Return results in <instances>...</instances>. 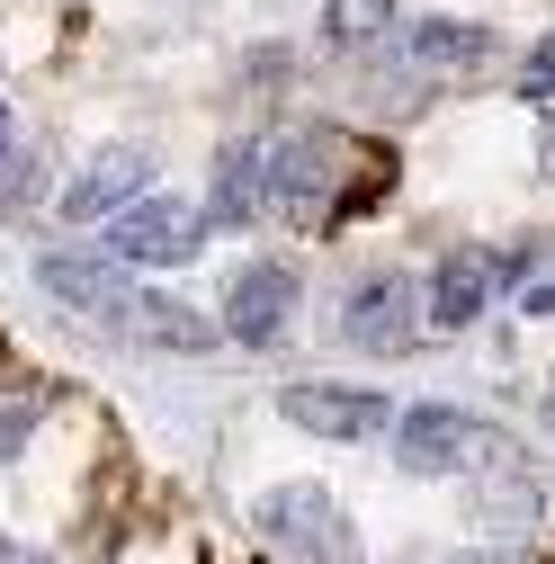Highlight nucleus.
<instances>
[{
	"label": "nucleus",
	"mask_w": 555,
	"mask_h": 564,
	"mask_svg": "<svg viewBox=\"0 0 555 564\" xmlns=\"http://www.w3.org/2000/svg\"><path fill=\"white\" fill-rule=\"evenodd\" d=\"M269 206L287 225L323 234L340 225V206H359V144L340 126H296L269 144Z\"/></svg>",
	"instance_id": "1"
},
{
	"label": "nucleus",
	"mask_w": 555,
	"mask_h": 564,
	"mask_svg": "<svg viewBox=\"0 0 555 564\" xmlns=\"http://www.w3.org/2000/svg\"><path fill=\"white\" fill-rule=\"evenodd\" d=\"M394 466L412 475V484H431V475H475V466H493L502 457V431L483 421L475 403H412V412H394Z\"/></svg>",
	"instance_id": "2"
},
{
	"label": "nucleus",
	"mask_w": 555,
	"mask_h": 564,
	"mask_svg": "<svg viewBox=\"0 0 555 564\" xmlns=\"http://www.w3.org/2000/svg\"><path fill=\"white\" fill-rule=\"evenodd\" d=\"M251 520H260V538L287 564H359V520L323 484H269Z\"/></svg>",
	"instance_id": "3"
},
{
	"label": "nucleus",
	"mask_w": 555,
	"mask_h": 564,
	"mask_svg": "<svg viewBox=\"0 0 555 564\" xmlns=\"http://www.w3.org/2000/svg\"><path fill=\"white\" fill-rule=\"evenodd\" d=\"M108 251H117L126 269H179V260L206 251V206L144 188L134 206H117V216H108Z\"/></svg>",
	"instance_id": "4"
},
{
	"label": "nucleus",
	"mask_w": 555,
	"mask_h": 564,
	"mask_svg": "<svg viewBox=\"0 0 555 564\" xmlns=\"http://www.w3.org/2000/svg\"><path fill=\"white\" fill-rule=\"evenodd\" d=\"M340 340L368 349V359H403V349L422 340V288L394 278V269L350 278V296H340Z\"/></svg>",
	"instance_id": "5"
},
{
	"label": "nucleus",
	"mask_w": 555,
	"mask_h": 564,
	"mask_svg": "<svg viewBox=\"0 0 555 564\" xmlns=\"http://www.w3.org/2000/svg\"><path fill=\"white\" fill-rule=\"evenodd\" d=\"M278 412H287V431H305V440H385L394 431V403L377 386H331V377H296L278 394Z\"/></svg>",
	"instance_id": "6"
},
{
	"label": "nucleus",
	"mask_w": 555,
	"mask_h": 564,
	"mask_svg": "<svg viewBox=\"0 0 555 564\" xmlns=\"http://www.w3.org/2000/svg\"><path fill=\"white\" fill-rule=\"evenodd\" d=\"M225 340H242V349H278L287 340V323H296V269L287 260H251L233 288H225Z\"/></svg>",
	"instance_id": "7"
},
{
	"label": "nucleus",
	"mask_w": 555,
	"mask_h": 564,
	"mask_svg": "<svg viewBox=\"0 0 555 564\" xmlns=\"http://www.w3.org/2000/svg\"><path fill=\"white\" fill-rule=\"evenodd\" d=\"M36 288H45L63 314H90V323H108V314L134 296L117 251H73V242H54V251L36 260Z\"/></svg>",
	"instance_id": "8"
},
{
	"label": "nucleus",
	"mask_w": 555,
	"mask_h": 564,
	"mask_svg": "<svg viewBox=\"0 0 555 564\" xmlns=\"http://www.w3.org/2000/svg\"><path fill=\"white\" fill-rule=\"evenodd\" d=\"M108 332L117 340H134V349H171V359H197V349H216V314H197V305H179V296H162V288H134L117 314H108Z\"/></svg>",
	"instance_id": "9"
},
{
	"label": "nucleus",
	"mask_w": 555,
	"mask_h": 564,
	"mask_svg": "<svg viewBox=\"0 0 555 564\" xmlns=\"http://www.w3.org/2000/svg\"><path fill=\"white\" fill-rule=\"evenodd\" d=\"M493 288H502V260L475 251V242H457V251H439L431 288H422V323H431V332H466V323H483Z\"/></svg>",
	"instance_id": "10"
},
{
	"label": "nucleus",
	"mask_w": 555,
	"mask_h": 564,
	"mask_svg": "<svg viewBox=\"0 0 555 564\" xmlns=\"http://www.w3.org/2000/svg\"><path fill=\"white\" fill-rule=\"evenodd\" d=\"M144 188H153V153H144V144H99V153L73 171V188H63V216H73V225L117 216V206H134Z\"/></svg>",
	"instance_id": "11"
},
{
	"label": "nucleus",
	"mask_w": 555,
	"mask_h": 564,
	"mask_svg": "<svg viewBox=\"0 0 555 564\" xmlns=\"http://www.w3.org/2000/svg\"><path fill=\"white\" fill-rule=\"evenodd\" d=\"M269 197V144H251V134H233V144H216V171H206V225H251Z\"/></svg>",
	"instance_id": "12"
},
{
	"label": "nucleus",
	"mask_w": 555,
	"mask_h": 564,
	"mask_svg": "<svg viewBox=\"0 0 555 564\" xmlns=\"http://www.w3.org/2000/svg\"><path fill=\"white\" fill-rule=\"evenodd\" d=\"M403 63L412 73H439V82H466L493 63V28H475V19H422L403 36Z\"/></svg>",
	"instance_id": "13"
},
{
	"label": "nucleus",
	"mask_w": 555,
	"mask_h": 564,
	"mask_svg": "<svg viewBox=\"0 0 555 564\" xmlns=\"http://www.w3.org/2000/svg\"><path fill=\"white\" fill-rule=\"evenodd\" d=\"M483 484H475V520L483 529H502V538H520V529H537L546 520V484L502 448V466H475Z\"/></svg>",
	"instance_id": "14"
},
{
	"label": "nucleus",
	"mask_w": 555,
	"mask_h": 564,
	"mask_svg": "<svg viewBox=\"0 0 555 564\" xmlns=\"http://www.w3.org/2000/svg\"><path fill=\"white\" fill-rule=\"evenodd\" d=\"M323 36L340 54H377L394 36V0H323Z\"/></svg>",
	"instance_id": "15"
},
{
	"label": "nucleus",
	"mask_w": 555,
	"mask_h": 564,
	"mask_svg": "<svg viewBox=\"0 0 555 564\" xmlns=\"http://www.w3.org/2000/svg\"><path fill=\"white\" fill-rule=\"evenodd\" d=\"M45 188V162H36V144H10L0 153V216H19V206Z\"/></svg>",
	"instance_id": "16"
},
{
	"label": "nucleus",
	"mask_w": 555,
	"mask_h": 564,
	"mask_svg": "<svg viewBox=\"0 0 555 564\" xmlns=\"http://www.w3.org/2000/svg\"><path fill=\"white\" fill-rule=\"evenodd\" d=\"M36 421H45V403H36V394H0V466H10V457L36 440Z\"/></svg>",
	"instance_id": "17"
},
{
	"label": "nucleus",
	"mask_w": 555,
	"mask_h": 564,
	"mask_svg": "<svg viewBox=\"0 0 555 564\" xmlns=\"http://www.w3.org/2000/svg\"><path fill=\"white\" fill-rule=\"evenodd\" d=\"M520 99L555 108V36H537V45H529V63H520Z\"/></svg>",
	"instance_id": "18"
},
{
	"label": "nucleus",
	"mask_w": 555,
	"mask_h": 564,
	"mask_svg": "<svg viewBox=\"0 0 555 564\" xmlns=\"http://www.w3.org/2000/svg\"><path fill=\"white\" fill-rule=\"evenodd\" d=\"M0 564H54L45 546H19V538H0Z\"/></svg>",
	"instance_id": "19"
},
{
	"label": "nucleus",
	"mask_w": 555,
	"mask_h": 564,
	"mask_svg": "<svg viewBox=\"0 0 555 564\" xmlns=\"http://www.w3.org/2000/svg\"><path fill=\"white\" fill-rule=\"evenodd\" d=\"M529 314H555V269H546L537 288H529Z\"/></svg>",
	"instance_id": "20"
},
{
	"label": "nucleus",
	"mask_w": 555,
	"mask_h": 564,
	"mask_svg": "<svg viewBox=\"0 0 555 564\" xmlns=\"http://www.w3.org/2000/svg\"><path fill=\"white\" fill-rule=\"evenodd\" d=\"M537 412H546V431H555V377H546V394H537Z\"/></svg>",
	"instance_id": "21"
},
{
	"label": "nucleus",
	"mask_w": 555,
	"mask_h": 564,
	"mask_svg": "<svg viewBox=\"0 0 555 564\" xmlns=\"http://www.w3.org/2000/svg\"><path fill=\"white\" fill-rule=\"evenodd\" d=\"M0 153H10V108H0Z\"/></svg>",
	"instance_id": "22"
},
{
	"label": "nucleus",
	"mask_w": 555,
	"mask_h": 564,
	"mask_svg": "<svg viewBox=\"0 0 555 564\" xmlns=\"http://www.w3.org/2000/svg\"><path fill=\"white\" fill-rule=\"evenodd\" d=\"M546 171H555V134H546Z\"/></svg>",
	"instance_id": "23"
}]
</instances>
